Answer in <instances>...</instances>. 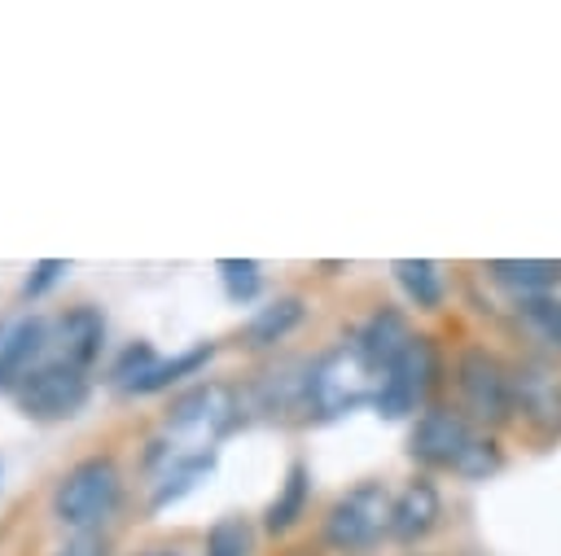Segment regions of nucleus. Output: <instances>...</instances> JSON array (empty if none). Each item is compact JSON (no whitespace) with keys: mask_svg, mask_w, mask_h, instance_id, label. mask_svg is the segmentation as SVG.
I'll use <instances>...</instances> for the list:
<instances>
[{"mask_svg":"<svg viewBox=\"0 0 561 556\" xmlns=\"http://www.w3.org/2000/svg\"><path fill=\"white\" fill-rule=\"evenodd\" d=\"M53 346H57V359H66V363L88 372L105 350V315H101V306H92V302L66 306L53 320Z\"/></svg>","mask_w":561,"mask_h":556,"instance_id":"nucleus-10","label":"nucleus"},{"mask_svg":"<svg viewBox=\"0 0 561 556\" xmlns=\"http://www.w3.org/2000/svg\"><path fill=\"white\" fill-rule=\"evenodd\" d=\"M486 276L504 289L535 293V289H548L561 280V263L557 258H495V263H486Z\"/></svg>","mask_w":561,"mask_h":556,"instance_id":"nucleus-19","label":"nucleus"},{"mask_svg":"<svg viewBox=\"0 0 561 556\" xmlns=\"http://www.w3.org/2000/svg\"><path fill=\"white\" fill-rule=\"evenodd\" d=\"M513 377V412L526 416L539 433H561V372L543 359H522L508 368Z\"/></svg>","mask_w":561,"mask_h":556,"instance_id":"nucleus-9","label":"nucleus"},{"mask_svg":"<svg viewBox=\"0 0 561 556\" xmlns=\"http://www.w3.org/2000/svg\"><path fill=\"white\" fill-rule=\"evenodd\" d=\"M473 442V429L460 412L451 407H425L408 433V455L430 464V468H456L465 447Z\"/></svg>","mask_w":561,"mask_h":556,"instance_id":"nucleus-8","label":"nucleus"},{"mask_svg":"<svg viewBox=\"0 0 561 556\" xmlns=\"http://www.w3.org/2000/svg\"><path fill=\"white\" fill-rule=\"evenodd\" d=\"M245 420L241 394L224 381H197L180 390L162 416V433L149 442V464L171 460V455H193V451H215L219 438H228Z\"/></svg>","mask_w":561,"mask_h":556,"instance_id":"nucleus-1","label":"nucleus"},{"mask_svg":"<svg viewBox=\"0 0 561 556\" xmlns=\"http://www.w3.org/2000/svg\"><path fill=\"white\" fill-rule=\"evenodd\" d=\"M307 372H311V363H280V368L263 372V377L254 381V403H259V412L280 416V420H289L294 412L311 416V403H307Z\"/></svg>","mask_w":561,"mask_h":556,"instance_id":"nucleus-14","label":"nucleus"},{"mask_svg":"<svg viewBox=\"0 0 561 556\" xmlns=\"http://www.w3.org/2000/svg\"><path fill=\"white\" fill-rule=\"evenodd\" d=\"M412 324H408V315L399 311V306H377L364 324H359V333H355V346L364 350V359H368V368L377 372V377H386L394 363H399V355L412 346Z\"/></svg>","mask_w":561,"mask_h":556,"instance_id":"nucleus-12","label":"nucleus"},{"mask_svg":"<svg viewBox=\"0 0 561 556\" xmlns=\"http://www.w3.org/2000/svg\"><path fill=\"white\" fill-rule=\"evenodd\" d=\"M202 556H254V525H250V517H241V512L219 517L206 530Z\"/></svg>","mask_w":561,"mask_h":556,"instance_id":"nucleus-21","label":"nucleus"},{"mask_svg":"<svg viewBox=\"0 0 561 556\" xmlns=\"http://www.w3.org/2000/svg\"><path fill=\"white\" fill-rule=\"evenodd\" d=\"M307 499H311V468H307L302 460H294V464L285 468V482H280L276 499H272L267 512H263V530H267V534H289V530L298 525V517L307 512Z\"/></svg>","mask_w":561,"mask_h":556,"instance_id":"nucleus-17","label":"nucleus"},{"mask_svg":"<svg viewBox=\"0 0 561 556\" xmlns=\"http://www.w3.org/2000/svg\"><path fill=\"white\" fill-rule=\"evenodd\" d=\"M522 311H526V315H530V320H535V324H539V328H543V333H548V337L561 346V302H543V298H530Z\"/></svg>","mask_w":561,"mask_h":556,"instance_id":"nucleus-26","label":"nucleus"},{"mask_svg":"<svg viewBox=\"0 0 561 556\" xmlns=\"http://www.w3.org/2000/svg\"><path fill=\"white\" fill-rule=\"evenodd\" d=\"M434 381H438V346L430 337H412V346L399 355V363L377 385V398H373L377 416L399 420V416L416 412L430 398Z\"/></svg>","mask_w":561,"mask_h":556,"instance_id":"nucleus-6","label":"nucleus"},{"mask_svg":"<svg viewBox=\"0 0 561 556\" xmlns=\"http://www.w3.org/2000/svg\"><path fill=\"white\" fill-rule=\"evenodd\" d=\"M136 556H184V552H175V547H149V552H136Z\"/></svg>","mask_w":561,"mask_h":556,"instance_id":"nucleus-28","label":"nucleus"},{"mask_svg":"<svg viewBox=\"0 0 561 556\" xmlns=\"http://www.w3.org/2000/svg\"><path fill=\"white\" fill-rule=\"evenodd\" d=\"M88 394H92V381L83 368L66 363V359H44L18 381L13 403L31 420H70L83 412Z\"/></svg>","mask_w":561,"mask_h":556,"instance_id":"nucleus-4","label":"nucleus"},{"mask_svg":"<svg viewBox=\"0 0 561 556\" xmlns=\"http://www.w3.org/2000/svg\"><path fill=\"white\" fill-rule=\"evenodd\" d=\"M123 499V468L114 455H88L70 464L53 486V521L75 534H96Z\"/></svg>","mask_w":561,"mask_h":556,"instance_id":"nucleus-2","label":"nucleus"},{"mask_svg":"<svg viewBox=\"0 0 561 556\" xmlns=\"http://www.w3.org/2000/svg\"><path fill=\"white\" fill-rule=\"evenodd\" d=\"M302 315H307L302 298H298V293H280V298H272L267 306H259V311L250 315V324H245L241 341H245L250 350H267V346L285 341V337L302 324Z\"/></svg>","mask_w":561,"mask_h":556,"instance_id":"nucleus-16","label":"nucleus"},{"mask_svg":"<svg viewBox=\"0 0 561 556\" xmlns=\"http://www.w3.org/2000/svg\"><path fill=\"white\" fill-rule=\"evenodd\" d=\"M438 512H443L438 486H434L430 477H412V482L394 495V508H390V538H399V543L425 538V534L438 525Z\"/></svg>","mask_w":561,"mask_h":556,"instance_id":"nucleus-13","label":"nucleus"},{"mask_svg":"<svg viewBox=\"0 0 561 556\" xmlns=\"http://www.w3.org/2000/svg\"><path fill=\"white\" fill-rule=\"evenodd\" d=\"M377 385L381 377L368 368L364 350L351 341H337L333 350H324L311 372H307V403H311V416L320 420H333L342 412H355L359 403H373L377 398Z\"/></svg>","mask_w":561,"mask_h":556,"instance_id":"nucleus-3","label":"nucleus"},{"mask_svg":"<svg viewBox=\"0 0 561 556\" xmlns=\"http://www.w3.org/2000/svg\"><path fill=\"white\" fill-rule=\"evenodd\" d=\"M215 468V451H193V455H171L158 477H153V490H149V512H167L171 503H180L202 477H210Z\"/></svg>","mask_w":561,"mask_h":556,"instance_id":"nucleus-15","label":"nucleus"},{"mask_svg":"<svg viewBox=\"0 0 561 556\" xmlns=\"http://www.w3.org/2000/svg\"><path fill=\"white\" fill-rule=\"evenodd\" d=\"M390 508L394 495L386 490V482H359L351 486L324 517V543L333 552H364L373 547L381 534H390Z\"/></svg>","mask_w":561,"mask_h":556,"instance_id":"nucleus-5","label":"nucleus"},{"mask_svg":"<svg viewBox=\"0 0 561 556\" xmlns=\"http://www.w3.org/2000/svg\"><path fill=\"white\" fill-rule=\"evenodd\" d=\"M53 556H105V538H101V534H75V538L61 543Z\"/></svg>","mask_w":561,"mask_h":556,"instance_id":"nucleus-27","label":"nucleus"},{"mask_svg":"<svg viewBox=\"0 0 561 556\" xmlns=\"http://www.w3.org/2000/svg\"><path fill=\"white\" fill-rule=\"evenodd\" d=\"M0 333H4V324H0Z\"/></svg>","mask_w":561,"mask_h":556,"instance_id":"nucleus-29","label":"nucleus"},{"mask_svg":"<svg viewBox=\"0 0 561 556\" xmlns=\"http://www.w3.org/2000/svg\"><path fill=\"white\" fill-rule=\"evenodd\" d=\"M53 341V324L44 320V315H22L18 324H9L4 333H0V394L9 390H18V381L35 368V363H44L39 355H44V346Z\"/></svg>","mask_w":561,"mask_h":556,"instance_id":"nucleus-11","label":"nucleus"},{"mask_svg":"<svg viewBox=\"0 0 561 556\" xmlns=\"http://www.w3.org/2000/svg\"><path fill=\"white\" fill-rule=\"evenodd\" d=\"M394 280L403 285V293L421 306V311H434L438 302H443V289H447V280H443V267L434 263V258H394Z\"/></svg>","mask_w":561,"mask_h":556,"instance_id":"nucleus-20","label":"nucleus"},{"mask_svg":"<svg viewBox=\"0 0 561 556\" xmlns=\"http://www.w3.org/2000/svg\"><path fill=\"white\" fill-rule=\"evenodd\" d=\"M215 267H219L224 293H228L232 302H250V298H259V289H263V267H259L254 258H219Z\"/></svg>","mask_w":561,"mask_h":556,"instance_id":"nucleus-22","label":"nucleus"},{"mask_svg":"<svg viewBox=\"0 0 561 556\" xmlns=\"http://www.w3.org/2000/svg\"><path fill=\"white\" fill-rule=\"evenodd\" d=\"M153 363H158V350H153V341L136 337V341H127V346L118 350V359L110 363V385L127 390V385H131V381H140V377H145Z\"/></svg>","mask_w":561,"mask_h":556,"instance_id":"nucleus-23","label":"nucleus"},{"mask_svg":"<svg viewBox=\"0 0 561 556\" xmlns=\"http://www.w3.org/2000/svg\"><path fill=\"white\" fill-rule=\"evenodd\" d=\"M456 381H460V394H465V403L478 420L504 425L513 416V377L495 355L465 350L460 363H456Z\"/></svg>","mask_w":561,"mask_h":556,"instance_id":"nucleus-7","label":"nucleus"},{"mask_svg":"<svg viewBox=\"0 0 561 556\" xmlns=\"http://www.w3.org/2000/svg\"><path fill=\"white\" fill-rule=\"evenodd\" d=\"M500 468V447L491 442V438H478L473 433V442L465 447V455H460V464H456V473L460 477H486V473H495Z\"/></svg>","mask_w":561,"mask_h":556,"instance_id":"nucleus-24","label":"nucleus"},{"mask_svg":"<svg viewBox=\"0 0 561 556\" xmlns=\"http://www.w3.org/2000/svg\"><path fill=\"white\" fill-rule=\"evenodd\" d=\"M70 271V263L66 258H39V263H31V271H26V280H22V298L26 302H35V298H44L61 276Z\"/></svg>","mask_w":561,"mask_h":556,"instance_id":"nucleus-25","label":"nucleus"},{"mask_svg":"<svg viewBox=\"0 0 561 556\" xmlns=\"http://www.w3.org/2000/svg\"><path fill=\"white\" fill-rule=\"evenodd\" d=\"M210 359H215V341H197V346H188V350H180V355H171V359H158V363H153L140 381H131L123 394H162V390L180 385L184 377H197Z\"/></svg>","mask_w":561,"mask_h":556,"instance_id":"nucleus-18","label":"nucleus"}]
</instances>
